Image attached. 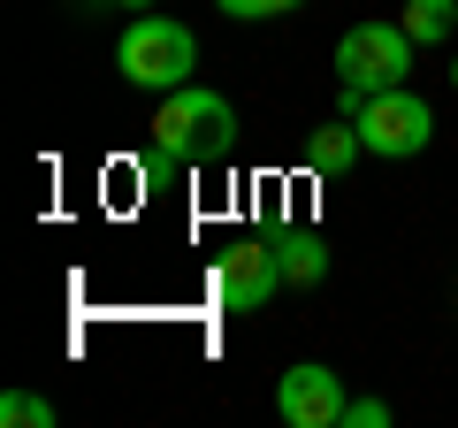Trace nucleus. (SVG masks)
<instances>
[{
    "label": "nucleus",
    "mask_w": 458,
    "mask_h": 428,
    "mask_svg": "<svg viewBox=\"0 0 458 428\" xmlns=\"http://www.w3.org/2000/svg\"><path fill=\"white\" fill-rule=\"evenodd\" d=\"M146 131H153L146 161H222V153L237 146V116H229V99L207 92V84L161 92V107H153Z\"/></svg>",
    "instance_id": "obj_1"
},
{
    "label": "nucleus",
    "mask_w": 458,
    "mask_h": 428,
    "mask_svg": "<svg viewBox=\"0 0 458 428\" xmlns=\"http://www.w3.org/2000/svg\"><path fill=\"white\" fill-rule=\"evenodd\" d=\"M412 47L420 39L405 23H352L336 39V107L344 116H360V99H375V92L412 84Z\"/></svg>",
    "instance_id": "obj_2"
},
{
    "label": "nucleus",
    "mask_w": 458,
    "mask_h": 428,
    "mask_svg": "<svg viewBox=\"0 0 458 428\" xmlns=\"http://www.w3.org/2000/svg\"><path fill=\"white\" fill-rule=\"evenodd\" d=\"M114 69H123L131 84H146V92H176V84H191V69H199L191 23H176V16H138L131 31L114 39Z\"/></svg>",
    "instance_id": "obj_3"
},
{
    "label": "nucleus",
    "mask_w": 458,
    "mask_h": 428,
    "mask_svg": "<svg viewBox=\"0 0 458 428\" xmlns=\"http://www.w3.org/2000/svg\"><path fill=\"white\" fill-rule=\"evenodd\" d=\"M352 123H360L367 153H382V161H412V153H428V138H436V116H428V99L412 92V84L360 99V116H352Z\"/></svg>",
    "instance_id": "obj_4"
},
{
    "label": "nucleus",
    "mask_w": 458,
    "mask_h": 428,
    "mask_svg": "<svg viewBox=\"0 0 458 428\" xmlns=\"http://www.w3.org/2000/svg\"><path fill=\"white\" fill-rule=\"evenodd\" d=\"M283 291V261H276V237H237V245L214 261V298L229 313H260L267 298Z\"/></svg>",
    "instance_id": "obj_5"
},
{
    "label": "nucleus",
    "mask_w": 458,
    "mask_h": 428,
    "mask_svg": "<svg viewBox=\"0 0 458 428\" xmlns=\"http://www.w3.org/2000/svg\"><path fill=\"white\" fill-rule=\"evenodd\" d=\"M344 406H352V398H344V382L328 375L321 360H298L291 375L276 382V413L291 428H344Z\"/></svg>",
    "instance_id": "obj_6"
},
{
    "label": "nucleus",
    "mask_w": 458,
    "mask_h": 428,
    "mask_svg": "<svg viewBox=\"0 0 458 428\" xmlns=\"http://www.w3.org/2000/svg\"><path fill=\"white\" fill-rule=\"evenodd\" d=\"M367 153V138H360V123L352 116H336V123H321V131H313V146H306V161L321 168V176H344V168L360 161Z\"/></svg>",
    "instance_id": "obj_7"
},
{
    "label": "nucleus",
    "mask_w": 458,
    "mask_h": 428,
    "mask_svg": "<svg viewBox=\"0 0 458 428\" xmlns=\"http://www.w3.org/2000/svg\"><path fill=\"white\" fill-rule=\"evenodd\" d=\"M276 261H283V283H298V291H313V283L328 276V245L313 230H283L276 237Z\"/></svg>",
    "instance_id": "obj_8"
},
{
    "label": "nucleus",
    "mask_w": 458,
    "mask_h": 428,
    "mask_svg": "<svg viewBox=\"0 0 458 428\" xmlns=\"http://www.w3.org/2000/svg\"><path fill=\"white\" fill-rule=\"evenodd\" d=\"M397 23H405L420 47H436V39L458 31V0H405V16H397Z\"/></svg>",
    "instance_id": "obj_9"
},
{
    "label": "nucleus",
    "mask_w": 458,
    "mask_h": 428,
    "mask_svg": "<svg viewBox=\"0 0 458 428\" xmlns=\"http://www.w3.org/2000/svg\"><path fill=\"white\" fill-rule=\"evenodd\" d=\"M0 421H8V428H54V406L31 398V390H8V398H0Z\"/></svg>",
    "instance_id": "obj_10"
},
{
    "label": "nucleus",
    "mask_w": 458,
    "mask_h": 428,
    "mask_svg": "<svg viewBox=\"0 0 458 428\" xmlns=\"http://www.w3.org/2000/svg\"><path fill=\"white\" fill-rule=\"evenodd\" d=\"M222 16H237V23H267V16H291V8H306V0H214Z\"/></svg>",
    "instance_id": "obj_11"
},
{
    "label": "nucleus",
    "mask_w": 458,
    "mask_h": 428,
    "mask_svg": "<svg viewBox=\"0 0 458 428\" xmlns=\"http://www.w3.org/2000/svg\"><path fill=\"white\" fill-rule=\"evenodd\" d=\"M344 428H390V406L382 398H352L344 406Z\"/></svg>",
    "instance_id": "obj_12"
},
{
    "label": "nucleus",
    "mask_w": 458,
    "mask_h": 428,
    "mask_svg": "<svg viewBox=\"0 0 458 428\" xmlns=\"http://www.w3.org/2000/svg\"><path fill=\"white\" fill-rule=\"evenodd\" d=\"M114 8H153V0H114Z\"/></svg>",
    "instance_id": "obj_13"
},
{
    "label": "nucleus",
    "mask_w": 458,
    "mask_h": 428,
    "mask_svg": "<svg viewBox=\"0 0 458 428\" xmlns=\"http://www.w3.org/2000/svg\"><path fill=\"white\" fill-rule=\"evenodd\" d=\"M451 84H458V69H451Z\"/></svg>",
    "instance_id": "obj_14"
}]
</instances>
